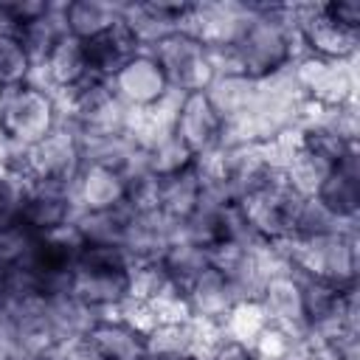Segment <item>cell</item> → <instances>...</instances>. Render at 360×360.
I'll return each instance as SVG.
<instances>
[{"mask_svg":"<svg viewBox=\"0 0 360 360\" xmlns=\"http://www.w3.org/2000/svg\"><path fill=\"white\" fill-rule=\"evenodd\" d=\"M301 59L295 31V3H256V14L233 48L211 51L214 73L253 82L287 73Z\"/></svg>","mask_w":360,"mask_h":360,"instance_id":"6da1fadb","label":"cell"},{"mask_svg":"<svg viewBox=\"0 0 360 360\" xmlns=\"http://www.w3.org/2000/svg\"><path fill=\"white\" fill-rule=\"evenodd\" d=\"M132 262L118 248L84 245L70 270V295L98 315L118 312L129 304Z\"/></svg>","mask_w":360,"mask_h":360,"instance_id":"7a4b0ae2","label":"cell"},{"mask_svg":"<svg viewBox=\"0 0 360 360\" xmlns=\"http://www.w3.org/2000/svg\"><path fill=\"white\" fill-rule=\"evenodd\" d=\"M62 124L59 96L39 82H25L0 90V135L17 146L31 149Z\"/></svg>","mask_w":360,"mask_h":360,"instance_id":"3957f363","label":"cell"},{"mask_svg":"<svg viewBox=\"0 0 360 360\" xmlns=\"http://www.w3.org/2000/svg\"><path fill=\"white\" fill-rule=\"evenodd\" d=\"M290 259H292V270L307 278H318L340 290L357 287V273H360L357 228H343L307 242H290Z\"/></svg>","mask_w":360,"mask_h":360,"instance_id":"277c9868","label":"cell"},{"mask_svg":"<svg viewBox=\"0 0 360 360\" xmlns=\"http://www.w3.org/2000/svg\"><path fill=\"white\" fill-rule=\"evenodd\" d=\"M149 53L158 59L169 87L180 96L208 90V84L217 76L214 62H211V51L188 31H177V34L166 37Z\"/></svg>","mask_w":360,"mask_h":360,"instance_id":"5b68a950","label":"cell"},{"mask_svg":"<svg viewBox=\"0 0 360 360\" xmlns=\"http://www.w3.org/2000/svg\"><path fill=\"white\" fill-rule=\"evenodd\" d=\"M295 31L301 56L323 62H357L360 31L346 28L323 14L321 3H295Z\"/></svg>","mask_w":360,"mask_h":360,"instance_id":"8992f818","label":"cell"},{"mask_svg":"<svg viewBox=\"0 0 360 360\" xmlns=\"http://www.w3.org/2000/svg\"><path fill=\"white\" fill-rule=\"evenodd\" d=\"M301 202H304V197L295 194L281 174L278 183H273L262 194L245 200L239 208H242L250 236L259 245H281V242H292L295 217H298Z\"/></svg>","mask_w":360,"mask_h":360,"instance_id":"52a82bcc","label":"cell"},{"mask_svg":"<svg viewBox=\"0 0 360 360\" xmlns=\"http://www.w3.org/2000/svg\"><path fill=\"white\" fill-rule=\"evenodd\" d=\"M82 169H84L82 138L65 121L48 138H42L37 146L28 149V177L34 183L59 186V188L73 191Z\"/></svg>","mask_w":360,"mask_h":360,"instance_id":"ba28073f","label":"cell"},{"mask_svg":"<svg viewBox=\"0 0 360 360\" xmlns=\"http://www.w3.org/2000/svg\"><path fill=\"white\" fill-rule=\"evenodd\" d=\"M174 135L191 149L197 160L214 158L228 143V124L217 112V107L202 93H186L177 98L174 118H172Z\"/></svg>","mask_w":360,"mask_h":360,"instance_id":"9c48e42d","label":"cell"},{"mask_svg":"<svg viewBox=\"0 0 360 360\" xmlns=\"http://www.w3.org/2000/svg\"><path fill=\"white\" fill-rule=\"evenodd\" d=\"M292 79L304 101L321 107H343L357 101V62H323L301 56L292 65Z\"/></svg>","mask_w":360,"mask_h":360,"instance_id":"30bf717a","label":"cell"},{"mask_svg":"<svg viewBox=\"0 0 360 360\" xmlns=\"http://www.w3.org/2000/svg\"><path fill=\"white\" fill-rule=\"evenodd\" d=\"M197 3L177 0H149V3H121V20L135 34L141 51H152L158 42L177 31H188Z\"/></svg>","mask_w":360,"mask_h":360,"instance_id":"8fae6325","label":"cell"},{"mask_svg":"<svg viewBox=\"0 0 360 360\" xmlns=\"http://www.w3.org/2000/svg\"><path fill=\"white\" fill-rule=\"evenodd\" d=\"M253 14H256V3H239V0L197 3L188 22V34H194L208 51L233 48L248 31Z\"/></svg>","mask_w":360,"mask_h":360,"instance_id":"7c38bea8","label":"cell"},{"mask_svg":"<svg viewBox=\"0 0 360 360\" xmlns=\"http://www.w3.org/2000/svg\"><path fill=\"white\" fill-rule=\"evenodd\" d=\"M115 96L132 110V112H152L158 110L174 90L169 87L158 59L149 51H141L132 62H127L112 79H110Z\"/></svg>","mask_w":360,"mask_h":360,"instance_id":"4fadbf2b","label":"cell"},{"mask_svg":"<svg viewBox=\"0 0 360 360\" xmlns=\"http://www.w3.org/2000/svg\"><path fill=\"white\" fill-rule=\"evenodd\" d=\"M76 214H79V208H76L70 188L45 186V183H34V180L17 208V217L31 236H45V233L62 231V228L73 225Z\"/></svg>","mask_w":360,"mask_h":360,"instance_id":"5bb4252c","label":"cell"},{"mask_svg":"<svg viewBox=\"0 0 360 360\" xmlns=\"http://www.w3.org/2000/svg\"><path fill=\"white\" fill-rule=\"evenodd\" d=\"M93 73H90V59H87V45L76 37H62L53 51L34 68V79L31 82H39L45 84L51 93L62 96L73 87H79L82 82H87Z\"/></svg>","mask_w":360,"mask_h":360,"instance_id":"9a60e30c","label":"cell"},{"mask_svg":"<svg viewBox=\"0 0 360 360\" xmlns=\"http://www.w3.org/2000/svg\"><path fill=\"white\" fill-rule=\"evenodd\" d=\"M315 200L349 228H357L360 219V149L346 155L321 183Z\"/></svg>","mask_w":360,"mask_h":360,"instance_id":"2e32d148","label":"cell"},{"mask_svg":"<svg viewBox=\"0 0 360 360\" xmlns=\"http://www.w3.org/2000/svg\"><path fill=\"white\" fill-rule=\"evenodd\" d=\"M259 309L264 321L278 323L290 332L307 335V321H304V284L295 270L273 273L264 278L262 295H259Z\"/></svg>","mask_w":360,"mask_h":360,"instance_id":"e0dca14e","label":"cell"},{"mask_svg":"<svg viewBox=\"0 0 360 360\" xmlns=\"http://www.w3.org/2000/svg\"><path fill=\"white\" fill-rule=\"evenodd\" d=\"M183 295H186L188 318L208 332H219L231 309L239 304L228 278L214 267H208L191 287H186Z\"/></svg>","mask_w":360,"mask_h":360,"instance_id":"ac0fdd59","label":"cell"},{"mask_svg":"<svg viewBox=\"0 0 360 360\" xmlns=\"http://www.w3.org/2000/svg\"><path fill=\"white\" fill-rule=\"evenodd\" d=\"M214 335L219 332H208L191 318L158 321L146 332V360H194Z\"/></svg>","mask_w":360,"mask_h":360,"instance_id":"d6986e66","label":"cell"},{"mask_svg":"<svg viewBox=\"0 0 360 360\" xmlns=\"http://www.w3.org/2000/svg\"><path fill=\"white\" fill-rule=\"evenodd\" d=\"M101 360H146V332L129 323L121 312L98 315L87 332Z\"/></svg>","mask_w":360,"mask_h":360,"instance_id":"ffe728a7","label":"cell"},{"mask_svg":"<svg viewBox=\"0 0 360 360\" xmlns=\"http://www.w3.org/2000/svg\"><path fill=\"white\" fill-rule=\"evenodd\" d=\"M73 200L79 211H110L127 205V177L112 166L84 163L73 186Z\"/></svg>","mask_w":360,"mask_h":360,"instance_id":"44dd1931","label":"cell"},{"mask_svg":"<svg viewBox=\"0 0 360 360\" xmlns=\"http://www.w3.org/2000/svg\"><path fill=\"white\" fill-rule=\"evenodd\" d=\"M84 45H87L90 73L96 79H104V82H110L127 62H132L141 53V45H138L135 34L127 28V22L121 17H118L115 25H110L98 37L87 39Z\"/></svg>","mask_w":360,"mask_h":360,"instance_id":"7402d4cb","label":"cell"},{"mask_svg":"<svg viewBox=\"0 0 360 360\" xmlns=\"http://www.w3.org/2000/svg\"><path fill=\"white\" fill-rule=\"evenodd\" d=\"M205 191L200 160L188 172H180L174 177H163L158 188V214H163L174 228H183L200 208Z\"/></svg>","mask_w":360,"mask_h":360,"instance_id":"603a6c76","label":"cell"},{"mask_svg":"<svg viewBox=\"0 0 360 360\" xmlns=\"http://www.w3.org/2000/svg\"><path fill=\"white\" fill-rule=\"evenodd\" d=\"M177 236V228L158 211H146V214H135L127 242H124V253L129 256L132 264L138 262H160L163 250L169 248V242Z\"/></svg>","mask_w":360,"mask_h":360,"instance_id":"cb8c5ba5","label":"cell"},{"mask_svg":"<svg viewBox=\"0 0 360 360\" xmlns=\"http://www.w3.org/2000/svg\"><path fill=\"white\" fill-rule=\"evenodd\" d=\"M132 217H135V211L129 205H118V208H110V211H79L76 219H73V228H76V233L84 245L124 250Z\"/></svg>","mask_w":360,"mask_h":360,"instance_id":"d4e9b609","label":"cell"},{"mask_svg":"<svg viewBox=\"0 0 360 360\" xmlns=\"http://www.w3.org/2000/svg\"><path fill=\"white\" fill-rule=\"evenodd\" d=\"M121 17V3L112 0H68L62 3V22L65 31L82 42L98 37Z\"/></svg>","mask_w":360,"mask_h":360,"instance_id":"484cf974","label":"cell"},{"mask_svg":"<svg viewBox=\"0 0 360 360\" xmlns=\"http://www.w3.org/2000/svg\"><path fill=\"white\" fill-rule=\"evenodd\" d=\"M45 318L59 343L68 338H84L90 332V326L96 323L98 312L84 307L79 298L70 295V290H65V292H53L45 298Z\"/></svg>","mask_w":360,"mask_h":360,"instance_id":"4316f807","label":"cell"},{"mask_svg":"<svg viewBox=\"0 0 360 360\" xmlns=\"http://www.w3.org/2000/svg\"><path fill=\"white\" fill-rule=\"evenodd\" d=\"M332 169L335 166L329 160H323L321 155L298 146L295 138H292L290 152L284 155V163H281V174L287 180V186L301 197H315V191L321 188V183L326 180V174Z\"/></svg>","mask_w":360,"mask_h":360,"instance_id":"83f0119b","label":"cell"},{"mask_svg":"<svg viewBox=\"0 0 360 360\" xmlns=\"http://www.w3.org/2000/svg\"><path fill=\"white\" fill-rule=\"evenodd\" d=\"M160 264H163L166 276L172 278V284L180 287V290H186V287H191L211 267V259H208V250L205 248H200L197 242H191L183 233H177L169 242V248L163 250Z\"/></svg>","mask_w":360,"mask_h":360,"instance_id":"f1b7e54d","label":"cell"},{"mask_svg":"<svg viewBox=\"0 0 360 360\" xmlns=\"http://www.w3.org/2000/svg\"><path fill=\"white\" fill-rule=\"evenodd\" d=\"M143 158L149 172L163 180V177H174L180 172H188L191 166H197V158L191 155V149L174 135V129H166L155 138H149L143 143Z\"/></svg>","mask_w":360,"mask_h":360,"instance_id":"f546056e","label":"cell"},{"mask_svg":"<svg viewBox=\"0 0 360 360\" xmlns=\"http://www.w3.org/2000/svg\"><path fill=\"white\" fill-rule=\"evenodd\" d=\"M208 101L217 107V112L225 118V124L236 121L253 101L256 96V82L253 79H245V76H214V82L208 84L205 90Z\"/></svg>","mask_w":360,"mask_h":360,"instance_id":"4dcf8cb0","label":"cell"},{"mask_svg":"<svg viewBox=\"0 0 360 360\" xmlns=\"http://www.w3.org/2000/svg\"><path fill=\"white\" fill-rule=\"evenodd\" d=\"M17 37H20V42L25 45V51L31 53L34 68H37V65L53 51V45H56L62 37H68L65 22H62V3H53V8H51L48 14H42L39 20L28 22L25 28H20Z\"/></svg>","mask_w":360,"mask_h":360,"instance_id":"1f68e13d","label":"cell"},{"mask_svg":"<svg viewBox=\"0 0 360 360\" xmlns=\"http://www.w3.org/2000/svg\"><path fill=\"white\" fill-rule=\"evenodd\" d=\"M174 284L166 276L160 262H138L132 264V278H129V301L152 307L158 304L166 292H172Z\"/></svg>","mask_w":360,"mask_h":360,"instance_id":"d6a6232c","label":"cell"},{"mask_svg":"<svg viewBox=\"0 0 360 360\" xmlns=\"http://www.w3.org/2000/svg\"><path fill=\"white\" fill-rule=\"evenodd\" d=\"M34 79V59L17 34H0V90Z\"/></svg>","mask_w":360,"mask_h":360,"instance_id":"836d02e7","label":"cell"},{"mask_svg":"<svg viewBox=\"0 0 360 360\" xmlns=\"http://www.w3.org/2000/svg\"><path fill=\"white\" fill-rule=\"evenodd\" d=\"M349 225H340L315 197H304L298 217H295V231H292V242H307V239H318L335 231H343Z\"/></svg>","mask_w":360,"mask_h":360,"instance_id":"e575fe53","label":"cell"},{"mask_svg":"<svg viewBox=\"0 0 360 360\" xmlns=\"http://www.w3.org/2000/svg\"><path fill=\"white\" fill-rule=\"evenodd\" d=\"M262 323H264V315H262L259 304L256 301H248V304H236L231 309V315L225 318V323H222L219 332L228 335V338H236V340L250 343V338L259 332Z\"/></svg>","mask_w":360,"mask_h":360,"instance_id":"d590c367","label":"cell"},{"mask_svg":"<svg viewBox=\"0 0 360 360\" xmlns=\"http://www.w3.org/2000/svg\"><path fill=\"white\" fill-rule=\"evenodd\" d=\"M45 360H101V354L84 335V338H68V340L53 343L48 349Z\"/></svg>","mask_w":360,"mask_h":360,"instance_id":"8d00e7d4","label":"cell"},{"mask_svg":"<svg viewBox=\"0 0 360 360\" xmlns=\"http://www.w3.org/2000/svg\"><path fill=\"white\" fill-rule=\"evenodd\" d=\"M321 8L335 22L360 31V0H326V3H321Z\"/></svg>","mask_w":360,"mask_h":360,"instance_id":"74e56055","label":"cell"},{"mask_svg":"<svg viewBox=\"0 0 360 360\" xmlns=\"http://www.w3.org/2000/svg\"><path fill=\"white\" fill-rule=\"evenodd\" d=\"M301 360H335L323 346H315V343H309V349H307V354L301 357Z\"/></svg>","mask_w":360,"mask_h":360,"instance_id":"f35d334b","label":"cell"},{"mask_svg":"<svg viewBox=\"0 0 360 360\" xmlns=\"http://www.w3.org/2000/svg\"><path fill=\"white\" fill-rule=\"evenodd\" d=\"M0 360H17L14 346H11V340L6 338V332H3V329H0Z\"/></svg>","mask_w":360,"mask_h":360,"instance_id":"ab89813d","label":"cell"},{"mask_svg":"<svg viewBox=\"0 0 360 360\" xmlns=\"http://www.w3.org/2000/svg\"><path fill=\"white\" fill-rule=\"evenodd\" d=\"M39 360H45V357H39Z\"/></svg>","mask_w":360,"mask_h":360,"instance_id":"60d3db41","label":"cell"}]
</instances>
